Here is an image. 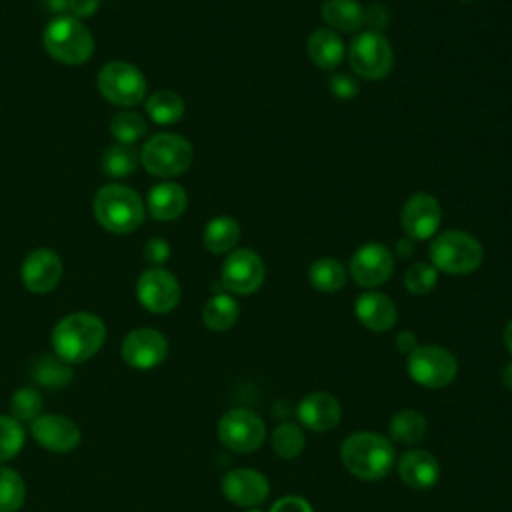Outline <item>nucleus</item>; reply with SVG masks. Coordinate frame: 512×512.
Returning a JSON list of instances; mask_svg holds the SVG:
<instances>
[{"label":"nucleus","mask_w":512,"mask_h":512,"mask_svg":"<svg viewBox=\"0 0 512 512\" xmlns=\"http://www.w3.org/2000/svg\"><path fill=\"white\" fill-rule=\"evenodd\" d=\"M104 338L106 326L96 314L72 312L54 326L52 348L64 362L82 364L102 348Z\"/></svg>","instance_id":"obj_1"},{"label":"nucleus","mask_w":512,"mask_h":512,"mask_svg":"<svg viewBox=\"0 0 512 512\" xmlns=\"http://www.w3.org/2000/svg\"><path fill=\"white\" fill-rule=\"evenodd\" d=\"M394 448L388 438L376 432H354L340 446L344 468L360 480H380L394 466Z\"/></svg>","instance_id":"obj_2"},{"label":"nucleus","mask_w":512,"mask_h":512,"mask_svg":"<svg viewBox=\"0 0 512 512\" xmlns=\"http://www.w3.org/2000/svg\"><path fill=\"white\" fill-rule=\"evenodd\" d=\"M94 216L108 232L128 234L142 224L144 204L132 188L108 184L94 196Z\"/></svg>","instance_id":"obj_3"},{"label":"nucleus","mask_w":512,"mask_h":512,"mask_svg":"<svg viewBox=\"0 0 512 512\" xmlns=\"http://www.w3.org/2000/svg\"><path fill=\"white\" fill-rule=\"evenodd\" d=\"M44 50L62 64H82L92 56L94 40L90 30L74 16H56L42 34Z\"/></svg>","instance_id":"obj_4"},{"label":"nucleus","mask_w":512,"mask_h":512,"mask_svg":"<svg viewBox=\"0 0 512 512\" xmlns=\"http://www.w3.org/2000/svg\"><path fill=\"white\" fill-rule=\"evenodd\" d=\"M484 258L480 242L464 230L440 232L430 244V262L446 274H470Z\"/></svg>","instance_id":"obj_5"},{"label":"nucleus","mask_w":512,"mask_h":512,"mask_svg":"<svg viewBox=\"0 0 512 512\" xmlns=\"http://www.w3.org/2000/svg\"><path fill=\"white\" fill-rule=\"evenodd\" d=\"M192 146L178 134H156L146 140L140 160L152 176L172 178L184 174L192 164Z\"/></svg>","instance_id":"obj_6"},{"label":"nucleus","mask_w":512,"mask_h":512,"mask_svg":"<svg viewBox=\"0 0 512 512\" xmlns=\"http://www.w3.org/2000/svg\"><path fill=\"white\" fill-rule=\"evenodd\" d=\"M348 62L358 76L366 80H380L390 74L394 66V52L382 32L366 30L352 40L348 48Z\"/></svg>","instance_id":"obj_7"},{"label":"nucleus","mask_w":512,"mask_h":512,"mask_svg":"<svg viewBox=\"0 0 512 512\" xmlns=\"http://www.w3.org/2000/svg\"><path fill=\"white\" fill-rule=\"evenodd\" d=\"M410 378L426 388H444L458 374L456 356L436 344H424L408 354L406 362Z\"/></svg>","instance_id":"obj_8"},{"label":"nucleus","mask_w":512,"mask_h":512,"mask_svg":"<svg viewBox=\"0 0 512 512\" xmlns=\"http://www.w3.org/2000/svg\"><path fill=\"white\" fill-rule=\"evenodd\" d=\"M266 438V424L264 420L248 410V408H232L224 412V416L218 422V440L224 448L238 452V454H250L256 452Z\"/></svg>","instance_id":"obj_9"},{"label":"nucleus","mask_w":512,"mask_h":512,"mask_svg":"<svg viewBox=\"0 0 512 512\" xmlns=\"http://www.w3.org/2000/svg\"><path fill=\"white\" fill-rule=\"evenodd\" d=\"M100 94L116 106H134L146 94V78L128 62H108L98 72Z\"/></svg>","instance_id":"obj_10"},{"label":"nucleus","mask_w":512,"mask_h":512,"mask_svg":"<svg viewBox=\"0 0 512 512\" xmlns=\"http://www.w3.org/2000/svg\"><path fill=\"white\" fill-rule=\"evenodd\" d=\"M264 278V262L250 248L232 250L222 264V286L232 294H252L264 284Z\"/></svg>","instance_id":"obj_11"},{"label":"nucleus","mask_w":512,"mask_h":512,"mask_svg":"<svg viewBox=\"0 0 512 512\" xmlns=\"http://www.w3.org/2000/svg\"><path fill=\"white\" fill-rule=\"evenodd\" d=\"M120 354L130 368L152 370L166 360L168 340L154 328H136L124 336Z\"/></svg>","instance_id":"obj_12"},{"label":"nucleus","mask_w":512,"mask_h":512,"mask_svg":"<svg viewBox=\"0 0 512 512\" xmlns=\"http://www.w3.org/2000/svg\"><path fill=\"white\" fill-rule=\"evenodd\" d=\"M138 302L152 314H166L180 302V284L164 268H148L136 282Z\"/></svg>","instance_id":"obj_13"},{"label":"nucleus","mask_w":512,"mask_h":512,"mask_svg":"<svg viewBox=\"0 0 512 512\" xmlns=\"http://www.w3.org/2000/svg\"><path fill=\"white\" fill-rule=\"evenodd\" d=\"M32 438L48 452L68 454L78 448L82 432L78 424L62 414H40L30 422Z\"/></svg>","instance_id":"obj_14"},{"label":"nucleus","mask_w":512,"mask_h":512,"mask_svg":"<svg viewBox=\"0 0 512 512\" xmlns=\"http://www.w3.org/2000/svg\"><path fill=\"white\" fill-rule=\"evenodd\" d=\"M394 270V258L388 246L368 242L360 246L350 260V274L358 286L376 288L384 284Z\"/></svg>","instance_id":"obj_15"},{"label":"nucleus","mask_w":512,"mask_h":512,"mask_svg":"<svg viewBox=\"0 0 512 512\" xmlns=\"http://www.w3.org/2000/svg\"><path fill=\"white\" fill-rule=\"evenodd\" d=\"M400 222L406 236L414 240H428L440 228L442 208L432 194L418 192L404 202Z\"/></svg>","instance_id":"obj_16"},{"label":"nucleus","mask_w":512,"mask_h":512,"mask_svg":"<svg viewBox=\"0 0 512 512\" xmlns=\"http://www.w3.org/2000/svg\"><path fill=\"white\" fill-rule=\"evenodd\" d=\"M222 494L228 502L244 508L262 504L270 494L268 478L252 468H234L222 478Z\"/></svg>","instance_id":"obj_17"},{"label":"nucleus","mask_w":512,"mask_h":512,"mask_svg":"<svg viewBox=\"0 0 512 512\" xmlns=\"http://www.w3.org/2000/svg\"><path fill=\"white\" fill-rule=\"evenodd\" d=\"M62 278V260L50 248L32 250L22 264V282L30 292L44 294L56 288Z\"/></svg>","instance_id":"obj_18"},{"label":"nucleus","mask_w":512,"mask_h":512,"mask_svg":"<svg viewBox=\"0 0 512 512\" xmlns=\"http://www.w3.org/2000/svg\"><path fill=\"white\" fill-rule=\"evenodd\" d=\"M342 418L340 402L328 392L306 394L298 404V420L312 432H328Z\"/></svg>","instance_id":"obj_19"},{"label":"nucleus","mask_w":512,"mask_h":512,"mask_svg":"<svg viewBox=\"0 0 512 512\" xmlns=\"http://www.w3.org/2000/svg\"><path fill=\"white\" fill-rule=\"evenodd\" d=\"M354 314L362 326L372 332H386L396 324L394 302L382 292H364L354 302Z\"/></svg>","instance_id":"obj_20"},{"label":"nucleus","mask_w":512,"mask_h":512,"mask_svg":"<svg viewBox=\"0 0 512 512\" xmlns=\"http://www.w3.org/2000/svg\"><path fill=\"white\" fill-rule=\"evenodd\" d=\"M398 474L406 486L426 490L438 482L440 462L426 450H408L398 462Z\"/></svg>","instance_id":"obj_21"},{"label":"nucleus","mask_w":512,"mask_h":512,"mask_svg":"<svg viewBox=\"0 0 512 512\" xmlns=\"http://www.w3.org/2000/svg\"><path fill=\"white\" fill-rule=\"evenodd\" d=\"M148 210L156 220H176L186 210V190L176 182H160L148 192Z\"/></svg>","instance_id":"obj_22"},{"label":"nucleus","mask_w":512,"mask_h":512,"mask_svg":"<svg viewBox=\"0 0 512 512\" xmlns=\"http://www.w3.org/2000/svg\"><path fill=\"white\" fill-rule=\"evenodd\" d=\"M308 56L322 70H334L344 60V44L330 28L314 30L308 38Z\"/></svg>","instance_id":"obj_23"},{"label":"nucleus","mask_w":512,"mask_h":512,"mask_svg":"<svg viewBox=\"0 0 512 512\" xmlns=\"http://www.w3.org/2000/svg\"><path fill=\"white\" fill-rule=\"evenodd\" d=\"M324 22L340 32H356L366 24V8L356 0H324Z\"/></svg>","instance_id":"obj_24"},{"label":"nucleus","mask_w":512,"mask_h":512,"mask_svg":"<svg viewBox=\"0 0 512 512\" xmlns=\"http://www.w3.org/2000/svg\"><path fill=\"white\" fill-rule=\"evenodd\" d=\"M240 240V226L232 216H216L212 218L204 228V248L212 254H224L230 252Z\"/></svg>","instance_id":"obj_25"},{"label":"nucleus","mask_w":512,"mask_h":512,"mask_svg":"<svg viewBox=\"0 0 512 512\" xmlns=\"http://www.w3.org/2000/svg\"><path fill=\"white\" fill-rule=\"evenodd\" d=\"M74 378L72 364L64 362L56 354H48L36 360L32 368V380L48 390H60L66 388Z\"/></svg>","instance_id":"obj_26"},{"label":"nucleus","mask_w":512,"mask_h":512,"mask_svg":"<svg viewBox=\"0 0 512 512\" xmlns=\"http://www.w3.org/2000/svg\"><path fill=\"white\" fill-rule=\"evenodd\" d=\"M238 320V302L230 294H214L202 308V322L214 332H224Z\"/></svg>","instance_id":"obj_27"},{"label":"nucleus","mask_w":512,"mask_h":512,"mask_svg":"<svg viewBox=\"0 0 512 512\" xmlns=\"http://www.w3.org/2000/svg\"><path fill=\"white\" fill-rule=\"evenodd\" d=\"M426 428H428L426 418L412 408L396 412L388 424L390 436L400 444H414L422 440L426 434Z\"/></svg>","instance_id":"obj_28"},{"label":"nucleus","mask_w":512,"mask_h":512,"mask_svg":"<svg viewBox=\"0 0 512 512\" xmlns=\"http://www.w3.org/2000/svg\"><path fill=\"white\" fill-rule=\"evenodd\" d=\"M308 280L318 292H338L346 284V270L334 258H320L308 268Z\"/></svg>","instance_id":"obj_29"},{"label":"nucleus","mask_w":512,"mask_h":512,"mask_svg":"<svg viewBox=\"0 0 512 512\" xmlns=\"http://www.w3.org/2000/svg\"><path fill=\"white\" fill-rule=\"evenodd\" d=\"M146 112L156 124H174L184 114V100L172 90H156L146 100Z\"/></svg>","instance_id":"obj_30"},{"label":"nucleus","mask_w":512,"mask_h":512,"mask_svg":"<svg viewBox=\"0 0 512 512\" xmlns=\"http://www.w3.org/2000/svg\"><path fill=\"white\" fill-rule=\"evenodd\" d=\"M26 500V484L10 466L0 464V512H18Z\"/></svg>","instance_id":"obj_31"},{"label":"nucleus","mask_w":512,"mask_h":512,"mask_svg":"<svg viewBox=\"0 0 512 512\" xmlns=\"http://www.w3.org/2000/svg\"><path fill=\"white\" fill-rule=\"evenodd\" d=\"M138 166V154L132 144H114L102 156V170L112 178L128 176Z\"/></svg>","instance_id":"obj_32"},{"label":"nucleus","mask_w":512,"mask_h":512,"mask_svg":"<svg viewBox=\"0 0 512 512\" xmlns=\"http://www.w3.org/2000/svg\"><path fill=\"white\" fill-rule=\"evenodd\" d=\"M44 400L36 386H22L10 396V416L18 422H32L42 414Z\"/></svg>","instance_id":"obj_33"},{"label":"nucleus","mask_w":512,"mask_h":512,"mask_svg":"<svg viewBox=\"0 0 512 512\" xmlns=\"http://www.w3.org/2000/svg\"><path fill=\"white\" fill-rule=\"evenodd\" d=\"M306 446V438H304V432L292 424V422H284V424H278L272 432V448L274 452L280 456V458H296L302 454Z\"/></svg>","instance_id":"obj_34"},{"label":"nucleus","mask_w":512,"mask_h":512,"mask_svg":"<svg viewBox=\"0 0 512 512\" xmlns=\"http://www.w3.org/2000/svg\"><path fill=\"white\" fill-rule=\"evenodd\" d=\"M26 432L22 422L10 414H0V464L12 460L24 448Z\"/></svg>","instance_id":"obj_35"},{"label":"nucleus","mask_w":512,"mask_h":512,"mask_svg":"<svg viewBox=\"0 0 512 512\" xmlns=\"http://www.w3.org/2000/svg\"><path fill=\"white\" fill-rule=\"evenodd\" d=\"M110 132L120 144H134L146 134V122L136 112H118L110 120Z\"/></svg>","instance_id":"obj_36"},{"label":"nucleus","mask_w":512,"mask_h":512,"mask_svg":"<svg viewBox=\"0 0 512 512\" xmlns=\"http://www.w3.org/2000/svg\"><path fill=\"white\" fill-rule=\"evenodd\" d=\"M436 280H438V270L432 264H424V262L412 264L404 274L406 290L416 296L428 294L436 286Z\"/></svg>","instance_id":"obj_37"},{"label":"nucleus","mask_w":512,"mask_h":512,"mask_svg":"<svg viewBox=\"0 0 512 512\" xmlns=\"http://www.w3.org/2000/svg\"><path fill=\"white\" fill-rule=\"evenodd\" d=\"M170 256V246L166 240L162 238H152L146 242L144 246V258L148 264H152L154 268H160V264H164Z\"/></svg>","instance_id":"obj_38"},{"label":"nucleus","mask_w":512,"mask_h":512,"mask_svg":"<svg viewBox=\"0 0 512 512\" xmlns=\"http://www.w3.org/2000/svg\"><path fill=\"white\" fill-rule=\"evenodd\" d=\"M332 94H336L338 98H354L358 94V84L350 74H334L328 82Z\"/></svg>","instance_id":"obj_39"},{"label":"nucleus","mask_w":512,"mask_h":512,"mask_svg":"<svg viewBox=\"0 0 512 512\" xmlns=\"http://www.w3.org/2000/svg\"><path fill=\"white\" fill-rule=\"evenodd\" d=\"M270 512H314V510H312V504H310L306 498L288 494V496L278 498V500L272 504Z\"/></svg>","instance_id":"obj_40"},{"label":"nucleus","mask_w":512,"mask_h":512,"mask_svg":"<svg viewBox=\"0 0 512 512\" xmlns=\"http://www.w3.org/2000/svg\"><path fill=\"white\" fill-rule=\"evenodd\" d=\"M386 18H388V12H386L384 6L374 4L366 10V24H370L372 30H376V32H380V28H384Z\"/></svg>","instance_id":"obj_41"},{"label":"nucleus","mask_w":512,"mask_h":512,"mask_svg":"<svg viewBox=\"0 0 512 512\" xmlns=\"http://www.w3.org/2000/svg\"><path fill=\"white\" fill-rule=\"evenodd\" d=\"M100 0H68V8L76 14V16H90L96 12Z\"/></svg>","instance_id":"obj_42"},{"label":"nucleus","mask_w":512,"mask_h":512,"mask_svg":"<svg viewBox=\"0 0 512 512\" xmlns=\"http://www.w3.org/2000/svg\"><path fill=\"white\" fill-rule=\"evenodd\" d=\"M396 346H398V350L400 352H404V354H410L414 348H418L420 344H418V340H416V334L414 332H400L398 334V338H396Z\"/></svg>","instance_id":"obj_43"},{"label":"nucleus","mask_w":512,"mask_h":512,"mask_svg":"<svg viewBox=\"0 0 512 512\" xmlns=\"http://www.w3.org/2000/svg\"><path fill=\"white\" fill-rule=\"evenodd\" d=\"M412 252H414V244H412L408 238H404V240L398 242V254H400V256H408V254H412Z\"/></svg>","instance_id":"obj_44"},{"label":"nucleus","mask_w":512,"mask_h":512,"mask_svg":"<svg viewBox=\"0 0 512 512\" xmlns=\"http://www.w3.org/2000/svg\"><path fill=\"white\" fill-rule=\"evenodd\" d=\"M502 384H504L508 390H512V362L502 370Z\"/></svg>","instance_id":"obj_45"},{"label":"nucleus","mask_w":512,"mask_h":512,"mask_svg":"<svg viewBox=\"0 0 512 512\" xmlns=\"http://www.w3.org/2000/svg\"><path fill=\"white\" fill-rule=\"evenodd\" d=\"M504 344H506V348H508V352L512 354V320L506 324V328H504Z\"/></svg>","instance_id":"obj_46"},{"label":"nucleus","mask_w":512,"mask_h":512,"mask_svg":"<svg viewBox=\"0 0 512 512\" xmlns=\"http://www.w3.org/2000/svg\"><path fill=\"white\" fill-rule=\"evenodd\" d=\"M48 6L54 12H62V10L68 8V0H48Z\"/></svg>","instance_id":"obj_47"},{"label":"nucleus","mask_w":512,"mask_h":512,"mask_svg":"<svg viewBox=\"0 0 512 512\" xmlns=\"http://www.w3.org/2000/svg\"><path fill=\"white\" fill-rule=\"evenodd\" d=\"M248 512H262V510H258V508H250Z\"/></svg>","instance_id":"obj_48"},{"label":"nucleus","mask_w":512,"mask_h":512,"mask_svg":"<svg viewBox=\"0 0 512 512\" xmlns=\"http://www.w3.org/2000/svg\"><path fill=\"white\" fill-rule=\"evenodd\" d=\"M460 2H470V0H460Z\"/></svg>","instance_id":"obj_49"}]
</instances>
